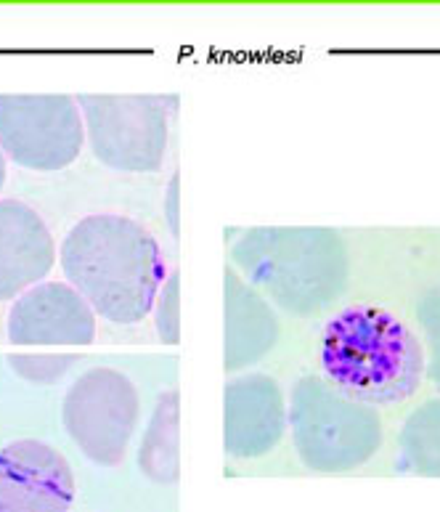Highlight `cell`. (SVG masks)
<instances>
[{
  "instance_id": "6da1fadb",
  "label": "cell",
  "mask_w": 440,
  "mask_h": 512,
  "mask_svg": "<svg viewBox=\"0 0 440 512\" xmlns=\"http://www.w3.org/2000/svg\"><path fill=\"white\" fill-rule=\"evenodd\" d=\"M61 271L93 314L112 324H138L154 311L167 263L144 223L120 213L85 215L59 247Z\"/></svg>"
},
{
  "instance_id": "7a4b0ae2",
  "label": "cell",
  "mask_w": 440,
  "mask_h": 512,
  "mask_svg": "<svg viewBox=\"0 0 440 512\" xmlns=\"http://www.w3.org/2000/svg\"><path fill=\"white\" fill-rule=\"evenodd\" d=\"M319 364L340 396L369 406L406 401L425 375L417 335L385 308L350 306L327 321Z\"/></svg>"
},
{
  "instance_id": "3957f363",
  "label": "cell",
  "mask_w": 440,
  "mask_h": 512,
  "mask_svg": "<svg viewBox=\"0 0 440 512\" xmlns=\"http://www.w3.org/2000/svg\"><path fill=\"white\" fill-rule=\"evenodd\" d=\"M85 144L83 112L67 93H0V149L22 168H69Z\"/></svg>"
},
{
  "instance_id": "277c9868",
  "label": "cell",
  "mask_w": 440,
  "mask_h": 512,
  "mask_svg": "<svg viewBox=\"0 0 440 512\" xmlns=\"http://www.w3.org/2000/svg\"><path fill=\"white\" fill-rule=\"evenodd\" d=\"M85 133L93 154L122 173H152L167 152V109L154 96L80 93Z\"/></svg>"
},
{
  "instance_id": "5b68a950",
  "label": "cell",
  "mask_w": 440,
  "mask_h": 512,
  "mask_svg": "<svg viewBox=\"0 0 440 512\" xmlns=\"http://www.w3.org/2000/svg\"><path fill=\"white\" fill-rule=\"evenodd\" d=\"M138 406L136 385L128 377L117 369L96 367L67 390L61 420L85 457L101 467H117L141 414Z\"/></svg>"
},
{
  "instance_id": "8992f818",
  "label": "cell",
  "mask_w": 440,
  "mask_h": 512,
  "mask_svg": "<svg viewBox=\"0 0 440 512\" xmlns=\"http://www.w3.org/2000/svg\"><path fill=\"white\" fill-rule=\"evenodd\" d=\"M75 475L56 446L19 438L0 449V512H69Z\"/></svg>"
},
{
  "instance_id": "52a82bcc",
  "label": "cell",
  "mask_w": 440,
  "mask_h": 512,
  "mask_svg": "<svg viewBox=\"0 0 440 512\" xmlns=\"http://www.w3.org/2000/svg\"><path fill=\"white\" fill-rule=\"evenodd\" d=\"M8 340L16 345H91L96 314L67 282H40L8 311Z\"/></svg>"
},
{
  "instance_id": "ba28073f",
  "label": "cell",
  "mask_w": 440,
  "mask_h": 512,
  "mask_svg": "<svg viewBox=\"0 0 440 512\" xmlns=\"http://www.w3.org/2000/svg\"><path fill=\"white\" fill-rule=\"evenodd\" d=\"M56 263V242L38 210L0 199V303L40 284Z\"/></svg>"
},
{
  "instance_id": "9c48e42d",
  "label": "cell",
  "mask_w": 440,
  "mask_h": 512,
  "mask_svg": "<svg viewBox=\"0 0 440 512\" xmlns=\"http://www.w3.org/2000/svg\"><path fill=\"white\" fill-rule=\"evenodd\" d=\"M279 393L268 377H242L226 388V449L234 457H260L281 436Z\"/></svg>"
},
{
  "instance_id": "30bf717a",
  "label": "cell",
  "mask_w": 440,
  "mask_h": 512,
  "mask_svg": "<svg viewBox=\"0 0 440 512\" xmlns=\"http://www.w3.org/2000/svg\"><path fill=\"white\" fill-rule=\"evenodd\" d=\"M138 465L149 481L170 486L178 481V393L165 390L154 406L152 420L141 441Z\"/></svg>"
},
{
  "instance_id": "8fae6325",
  "label": "cell",
  "mask_w": 440,
  "mask_h": 512,
  "mask_svg": "<svg viewBox=\"0 0 440 512\" xmlns=\"http://www.w3.org/2000/svg\"><path fill=\"white\" fill-rule=\"evenodd\" d=\"M8 364L22 380L43 385L59 380L75 364V356H69V353H11Z\"/></svg>"
},
{
  "instance_id": "7c38bea8",
  "label": "cell",
  "mask_w": 440,
  "mask_h": 512,
  "mask_svg": "<svg viewBox=\"0 0 440 512\" xmlns=\"http://www.w3.org/2000/svg\"><path fill=\"white\" fill-rule=\"evenodd\" d=\"M154 324H157L162 343H178V271L167 274L165 284H162L157 311H154Z\"/></svg>"
},
{
  "instance_id": "4fadbf2b",
  "label": "cell",
  "mask_w": 440,
  "mask_h": 512,
  "mask_svg": "<svg viewBox=\"0 0 440 512\" xmlns=\"http://www.w3.org/2000/svg\"><path fill=\"white\" fill-rule=\"evenodd\" d=\"M175 186H178V181H170V189H167V221H170V229H173V234L178 231V221H175Z\"/></svg>"
},
{
  "instance_id": "5bb4252c",
  "label": "cell",
  "mask_w": 440,
  "mask_h": 512,
  "mask_svg": "<svg viewBox=\"0 0 440 512\" xmlns=\"http://www.w3.org/2000/svg\"><path fill=\"white\" fill-rule=\"evenodd\" d=\"M6 176H8V162L3 149H0V192H3V186H6Z\"/></svg>"
}]
</instances>
